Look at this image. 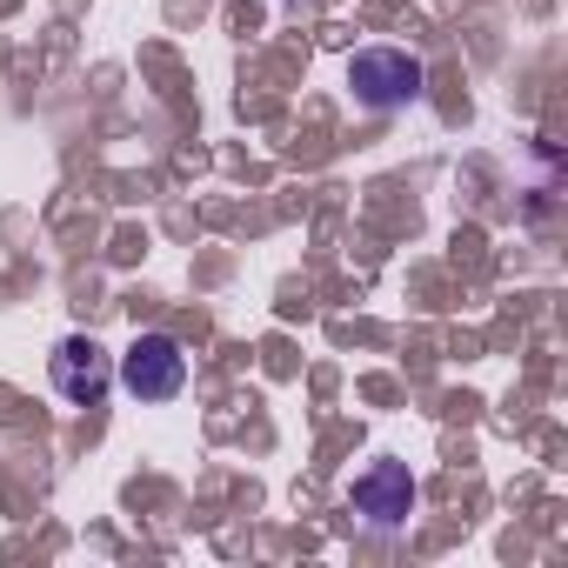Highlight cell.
Returning a JSON list of instances; mask_svg holds the SVG:
<instances>
[{"label":"cell","instance_id":"obj_2","mask_svg":"<svg viewBox=\"0 0 568 568\" xmlns=\"http://www.w3.org/2000/svg\"><path fill=\"white\" fill-rule=\"evenodd\" d=\"M422 61L408 54V48H362L355 61H348V88H355V101L362 108H375V114H395V108H408V101H422Z\"/></svg>","mask_w":568,"mask_h":568},{"label":"cell","instance_id":"obj_4","mask_svg":"<svg viewBox=\"0 0 568 568\" xmlns=\"http://www.w3.org/2000/svg\"><path fill=\"white\" fill-rule=\"evenodd\" d=\"M348 501H355V515H362L368 528H402V521L415 515V475H408L402 462H368V468L355 475Z\"/></svg>","mask_w":568,"mask_h":568},{"label":"cell","instance_id":"obj_1","mask_svg":"<svg viewBox=\"0 0 568 568\" xmlns=\"http://www.w3.org/2000/svg\"><path fill=\"white\" fill-rule=\"evenodd\" d=\"M114 388H128L134 402H174L187 388V348L174 335H161V328L134 335L128 355L114 362Z\"/></svg>","mask_w":568,"mask_h":568},{"label":"cell","instance_id":"obj_3","mask_svg":"<svg viewBox=\"0 0 568 568\" xmlns=\"http://www.w3.org/2000/svg\"><path fill=\"white\" fill-rule=\"evenodd\" d=\"M48 375H54V395H61V402H74V408H101L108 388H114V355H108L94 335H68V342H54Z\"/></svg>","mask_w":568,"mask_h":568}]
</instances>
